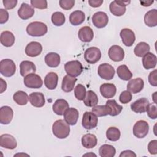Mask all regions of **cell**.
I'll return each mask as SVG.
<instances>
[{"label": "cell", "instance_id": "cell-29", "mask_svg": "<svg viewBox=\"0 0 157 157\" xmlns=\"http://www.w3.org/2000/svg\"><path fill=\"white\" fill-rule=\"evenodd\" d=\"M15 38L13 33L9 31H4L1 33L0 41L2 45L6 47H12L15 43Z\"/></svg>", "mask_w": 157, "mask_h": 157}, {"label": "cell", "instance_id": "cell-37", "mask_svg": "<svg viewBox=\"0 0 157 157\" xmlns=\"http://www.w3.org/2000/svg\"><path fill=\"white\" fill-rule=\"evenodd\" d=\"M150 50V45L145 42H140L138 43L134 49V52L136 56L138 57H142L146 53H148Z\"/></svg>", "mask_w": 157, "mask_h": 157}, {"label": "cell", "instance_id": "cell-50", "mask_svg": "<svg viewBox=\"0 0 157 157\" xmlns=\"http://www.w3.org/2000/svg\"><path fill=\"white\" fill-rule=\"evenodd\" d=\"M18 1L17 0H4L2 1L4 7L6 9H12L17 4Z\"/></svg>", "mask_w": 157, "mask_h": 157}, {"label": "cell", "instance_id": "cell-40", "mask_svg": "<svg viewBox=\"0 0 157 157\" xmlns=\"http://www.w3.org/2000/svg\"><path fill=\"white\" fill-rule=\"evenodd\" d=\"M106 105H107L111 109V112L110 113V116H117L119 115L123 110V107L118 104L115 99L107 100L106 102Z\"/></svg>", "mask_w": 157, "mask_h": 157}, {"label": "cell", "instance_id": "cell-34", "mask_svg": "<svg viewBox=\"0 0 157 157\" xmlns=\"http://www.w3.org/2000/svg\"><path fill=\"white\" fill-rule=\"evenodd\" d=\"M83 101L86 106L94 107L98 103V98L93 91L89 90L86 92V96Z\"/></svg>", "mask_w": 157, "mask_h": 157}, {"label": "cell", "instance_id": "cell-9", "mask_svg": "<svg viewBox=\"0 0 157 157\" xmlns=\"http://www.w3.org/2000/svg\"><path fill=\"white\" fill-rule=\"evenodd\" d=\"M98 119L97 116L91 112H85L83 115L82 124L86 129H92L97 126Z\"/></svg>", "mask_w": 157, "mask_h": 157}, {"label": "cell", "instance_id": "cell-42", "mask_svg": "<svg viewBox=\"0 0 157 157\" xmlns=\"http://www.w3.org/2000/svg\"><path fill=\"white\" fill-rule=\"evenodd\" d=\"M52 23L56 26H60L64 25L66 21V18L64 15L61 12H55L52 15L51 17Z\"/></svg>", "mask_w": 157, "mask_h": 157}, {"label": "cell", "instance_id": "cell-54", "mask_svg": "<svg viewBox=\"0 0 157 157\" xmlns=\"http://www.w3.org/2000/svg\"><path fill=\"white\" fill-rule=\"evenodd\" d=\"M0 80H1V91H0V93H2L4 91H6V90L7 88V84H6V82L2 78H0Z\"/></svg>", "mask_w": 157, "mask_h": 157}, {"label": "cell", "instance_id": "cell-28", "mask_svg": "<svg viewBox=\"0 0 157 157\" xmlns=\"http://www.w3.org/2000/svg\"><path fill=\"white\" fill-rule=\"evenodd\" d=\"M58 81V76L56 73L50 72L48 73L44 78V84L49 90H54L56 88Z\"/></svg>", "mask_w": 157, "mask_h": 157}, {"label": "cell", "instance_id": "cell-18", "mask_svg": "<svg viewBox=\"0 0 157 157\" xmlns=\"http://www.w3.org/2000/svg\"><path fill=\"white\" fill-rule=\"evenodd\" d=\"M64 119L69 125H75L78 120L79 113L77 109L71 107L68 108L63 114Z\"/></svg>", "mask_w": 157, "mask_h": 157}, {"label": "cell", "instance_id": "cell-47", "mask_svg": "<svg viewBox=\"0 0 157 157\" xmlns=\"http://www.w3.org/2000/svg\"><path fill=\"white\" fill-rule=\"evenodd\" d=\"M60 7L64 10L71 9L75 4L74 0H60L59 1Z\"/></svg>", "mask_w": 157, "mask_h": 157}, {"label": "cell", "instance_id": "cell-52", "mask_svg": "<svg viewBox=\"0 0 157 157\" xmlns=\"http://www.w3.org/2000/svg\"><path fill=\"white\" fill-rule=\"evenodd\" d=\"M120 157H127V156H131V157H136V154L131 151V150H124L123 151H122L120 155H119Z\"/></svg>", "mask_w": 157, "mask_h": 157}, {"label": "cell", "instance_id": "cell-1", "mask_svg": "<svg viewBox=\"0 0 157 157\" xmlns=\"http://www.w3.org/2000/svg\"><path fill=\"white\" fill-rule=\"evenodd\" d=\"M52 132L54 136L57 138L65 139L70 133L69 124L64 120H57L52 125Z\"/></svg>", "mask_w": 157, "mask_h": 157}, {"label": "cell", "instance_id": "cell-32", "mask_svg": "<svg viewBox=\"0 0 157 157\" xmlns=\"http://www.w3.org/2000/svg\"><path fill=\"white\" fill-rule=\"evenodd\" d=\"M82 144L86 148H93L97 145V138L93 134H86L82 137Z\"/></svg>", "mask_w": 157, "mask_h": 157}, {"label": "cell", "instance_id": "cell-14", "mask_svg": "<svg viewBox=\"0 0 157 157\" xmlns=\"http://www.w3.org/2000/svg\"><path fill=\"white\" fill-rule=\"evenodd\" d=\"M120 36L122 42L126 47H131L133 45L136 40L134 33L129 28H123L121 30Z\"/></svg>", "mask_w": 157, "mask_h": 157}, {"label": "cell", "instance_id": "cell-15", "mask_svg": "<svg viewBox=\"0 0 157 157\" xmlns=\"http://www.w3.org/2000/svg\"><path fill=\"white\" fill-rule=\"evenodd\" d=\"M42 51V45L36 41H33L27 44L25 47V53L30 57L39 56Z\"/></svg>", "mask_w": 157, "mask_h": 157}, {"label": "cell", "instance_id": "cell-44", "mask_svg": "<svg viewBox=\"0 0 157 157\" xmlns=\"http://www.w3.org/2000/svg\"><path fill=\"white\" fill-rule=\"evenodd\" d=\"M120 102L122 104H127L132 100V94L128 90L123 91L121 93L119 96Z\"/></svg>", "mask_w": 157, "mask_h": 157}, {"label": "cell", "instance_id": "cell-13", "mask_svg": "<svg viewBox=\"0 0 157 157\" xmlns=\"http://www.w3.org/2000/svg\"><path fill=\"white\" fill-rule=\"evenodd\" d=\"M0 145L1 147L13 150L17 146V142L15 137L9 134H4L0 136Z\"/></svg>", "mask_w": 157, "mask_h": 157}, {"label": "cell", "instance_id": "cell-2", "mask_svg": "<svg viewBox=\"0 0 157 157\" xmlns=\"http://www.w3.org/2000/svg\"><path fill=\"white\" fill-rule=\"evenodd\" d=\"M48 31L47 26L40 21H33L26 27L27 33L33 37H40L44 36Z\"/></svg>", "mask_w": 157, "mask_h": 157}, {"label": "cell", "instance_id": "cell-23", "mask_svg": "<svg viewBox=\"0 0 157 157\" xmlns=\"http://www.w3.org/2000/svg\"><path fill=\"white\" fill-rule=\"evenodd\" d=\"M78 36L81 41L83 42H90L93 39L94 33L90 26H85L79 29Z\"/></svg>", "mask_w": 157, "mask_h": 157}, {"label": "cell", "instance_id": "cell-45", "mask_svg": "<svg viewBox=\"0 0 157 157\" xmlns=\"http://www.w3.org/2000/svg\"><path fill=\"white\" fill-rule=\"evenodd\" d=\"M30 2L31 6L34 8L39 9L47 8V1L45 0H31Z\"/></svg>", "mask_w": 157, "mask_h": 157}, {"label": "cell", "instance_id": "cell-7", "mask_svg": "<svg viewBox=\"0 0 157 157\" xmlns=\"http://www.w3.org/2000/svg\"><path fill=\"white\" fill-rule=\"evenodd\" d=\"M25 85L29 88H40L43 85L41 77L34 73H31L24 77Z\"/></svg>", "mask_w": 157, "mask_h": 157}, {"label": "cell", "instance_id": "cell-4", "mask_svg": "<svg viewBox=\"0 0 157 157\" xmlns=\"http://www.w3.org/2000/svg\"><path fill=\"white\" fill-rule=\"evenodd\" d=\"M64 69L67 75L75 77L81 74L83 66L79 61L74 60L67 62L64 65Z\"/></svg>", "mask_w": 157, "mask_h": 157}, {"label": "cell", "instance_id": "cell-51", "mask_svg": "<svg viewBox=\"0 0 157 157\" xmlns=\"http://www.w3.org/2000/svg\"><path fill=\"white\" fill-rule=\"evenodd\" d=\"M8 19H9L8 12L4 9H0V23L3 24L6 23Z\"/></svg>", "mask_w": 157, "mask_h": 157}, {"label": "cell", "instance_id": "cell-8", "mask_svg": "<svg viewBox=\"0 0 157 157\" xmlns=\"http://www.w3.org/2000/svg\"><path fill=\"white\" fill-rule=\"evenodd\" d=\"M101 58V50L96 47H91L87 48L84 53V58L89 64H94L97 63Z\"/></svg>", "mask_w": 157, "mask_h": 157}, {"label": "cell", "instance_id": "cell-48", "mask_svg": "<svg viewBox=\"0 0 157 157\" xmlns=\"http://www.w3.org/2000/svg\"><path fill=\"white\" fill-rule=\"evenodd\" d=\"M148 150L151 155H156L157 153V140H151L148 144Z\"/></svg>", "mask_w": 157, "mask_h": 157}, {"label": "cell", "instance_id": "cell-17", "mask_svg": "<svg viewBox=\"0 0 157 157\" xmlns=\"http://www.w3.org/2000/svg\"><path fill=\"white\" fill-rule=\"evenodd\" d=\"M144 85V82L142 78L138 77L131 79L127 84V90L133 94H136L142 90Z\"/></svg>", "mask_w": 157, "mask_h": 157}, {"label": "cell", "instance_id": "cell-36", "mask_svg": "<svg viewBox=\"0 0 157 157\" xmlns=\"http://www.w3.org/2000/svg\"><path fill=\"white\" fill-rule=\"evenodd\" d=\"M115 153L116 150L115 147L109 144L101 145L99 150V153L101 157H113Z\"/></svg>", "mask_w": 157, "mask_h": 157}, {"label": "cell", "instance_id": "cell-43", "mask_svg": "<svg viewBox=\"0 0 157 157\" xmlns=\"http://www.w3.org/2000/svg\"><path fill=\"white\" fill-rule=\"evenodd\" d=\"M86 91L85 87L82 84H78L74 88V95L77 99L82 101L86 96Z\"/></svg>", "mask_w": 157, "mask_h": 157}, {"label": "cell", "instance_id": "cell-26", "mask_svg": "<svg viewBox=\"0 0 157 157\" xmlns=\"http://www.w3.org/2000/svg\"><path fill=\"white\" fill-rule=\"evenodd\" d=\"M69 107V104L65 99H59L56 100L52 106L54 113L58 115H63L65 111Z\"/></svg>", "mask_w": 157, "mask_h": 157}, {"label": "cell", "instance_id": "cell-39", "mask_svg": "<svg viewBox=\"0 0 157 157\" xmlns=\"http://www.w3.org/2000/svg\"><path fill=\"white\" fill-rule=\"evenodd\" d=\"M92 112L97 117H103L110 115L111 109L107 105H95L92 108Z\"/></svg>", "mask_w": 157, "mask_h": 157}, {"label": "cell", "instance_id": "cell-22", "mask_svg": "<svg viewBox=\"0 0 157 157\" xmlns=\"http://www.w3.org/2000/svg\"><path fill=\"white\" fill-rule=\"evenodd\" d=\"M31 104L35 107H42L45 105V100L44 95L40 92H33L29 96Z\"/></svg>", "mask_w": 157, "mask_h": 157}, {"label": "cell", "instance_id": "cell-38", "mask_svg": "<svg viewBox=\"0 0 157 157\" xmlns=\"http://www.w3.org/2000/svg\"><path fill=\"white\" fill-rule=\"evenodd\" d=\"M13 101L20 105H26L29 100V96L27 93L23 91H18L13 95Z\"/></svg>", "mask_w": 157, "mask_h": 157}, {"label": "cell", "instance_id": "cell-12", "mask_svg": "<svg viewBox=\"0 0 157 157\" xmlns=\"http://www.w3.org/2000/svg\"><path fill=\"white\" fill-rule=\"evenodd\" d=\"M108 55L110 59L115 62H119L124 57V51L119 45H114L110 47L108 51Z\"/></svg>", "mask_w": 157, "mask_h": 157}, {"label": "cell", "instance_id": "cell-24", "mask_svg": "<svg viewBox=\"0 0 157 157\" xmlns=\"http://www.w3.org/2000/svg\"><path fill=\"white\" fill-rule=\"evenodd\" d=\"M36 71V67L35 64L30 61H23L20 64V72L21 75L24 77L29 74L35 73Z\"/></svg>", "mask_w": 157, "mask_h": 157}, {"label": "cell", "instance_id": "cell-55", "mask_svg": "<svg viewBox=\"0 0 157 157\" xmlns=\"http://www.w3.org/2000/svg\"><path fill=\"white\" fill-rule=\"evenodd\" d=\"M140 4L142 6H145V7H147V6H150L151 4L153 3V1H140Z\"/></svg>", "mask_w": 157, "mask_h": 157}, {"label": "cell", "instance_id": "cell-16", "mask_svg": "<svg viewBox=\"0 0 157 157\" xmlns=\"http://www.w3.org/2000/svg\"><path fill=\"white\" fill-rule=\"evenodd\" d=\"M13 117L12 109L7 105L2 106L0 109V123L2 124H8L11 122Z\"/></svg>", "mask_w": 157, "mask_h": 157}, {"label": "cell", "instance_id": "cell-6", "mask_svg": "<svg viewBox=\"0 0 157 157\" xmlns=\"http://www.w3.org/2000/svg\"><path fill=\"white\" fill-rule=\"evenodd\" d=\"M149 124L148 123L143 120L137 121L133 126V134L134 135L139 139L145 137L148 133Z\"/></svg>", "mask_w": 157, "mask_h": 157}, {"label": "cell", "instance_id": "cell-35", "mask_svg": "<svg viewBox=\"0 0 157 157\" xmlns=\"http://www.w3.org/2000/svg\"><path fill=\"white\" fill-rule=\"evenodd\" d=\"M117 73L120 78L123 80H129L132 77V74L125 64L120 65L117 69Z\"/></svg>", "mask_w": 157, "mask_h": 157}, {"label": "cell", "instance_id": "cell-53", "mask_svg": "<svg viewBox=\"0 0 157 157\" xmlns=\"http://www.w3.org/2000/svg\"><path fill=\"white\" fill-rule=\"evenodd\" d=\"M88 3L90 6L93 7H100L103 3L102 0H89Z\"/></svg>", "mask_w": 157, "mask_h": 157}, {"label": "cell", "instance_id": "cell-21", "mask_svg": "<svg viewBox=\"0 0 157 157\" xmlns=\"http://www.w3.org/2000/svg\"><path fill=\"white\" fill-rule=\"evenodd\" d=\"M100 93L105 98H113L117 92V88L114 84L105 83L100 86Z\"/></svg>", "mask_w": 157, "mask_h": 157}, {"label": "cell", "instance_id": "cell-31", "mask_svg": "<svg viewBox=\"0 0 157 157\" xmlns=\"http://www.w3.org/2000/svg\"><path fill=\"white\" fill-rule=\"evenodd\" d=\"M144 22L149 27H155L157 25V10L155 9L148 11L144 16Z\"/></svg>", "mask_w": 157, "mask_h": 157}, {"label": "cell", "instance_id": "cell-19", "mask_svg": "<svg viewBox=\"0 0 157 157\" xmlns=\"http://www.w3.org/2000/svg\"><path fill=\"white\" fill-rule=\"evenodd\" d=\"M149 104V101L147 98H142L132 103L131 109L136 113H144L146 112Z\"/></svg>", "mask_w": 157, "mask_h": 157}, {"label": "cell", "instance_id": "cell-33", "mask_svg": "<svg viewBox=\"0 0 157 157\" xmlns=\"http://www.w3.org/2000/svg\"><path fill=\"white\" fill-rule=\"evenodd\" d=\"M85 20V15L81 10H75L72 12L69 16V21L74 26L82 24Z\"/></svg>", "mask_w": 157, "mask_h": 157}, {"label": "cell", "instance_id": "cell-30", "mask_svg": "<svg viewBox=\"0 0 157 157\" xmlns=\"http://www.w3.org/2000/svg\"><path fill=\"white\" fill-rule=\"evenodd\" d=\"M61 59L59 54L55 52L47 53L45 56V62L46 64L50 67H56L60 64Z\"/></svg>", "mask_w": 157, "mask_h": 157}, {"label": "cell", "instance_id": "cell-49", "mask_svg": "<svg viewBox=\"0 0 157 157\" xmlns=\"http://www.w3.org/2000/svg\"><path fill=\"white\" fill-rule=\"evenodd\" d=\"M156 75H157V70L155 69L154 71L151 72L148 75V82L150 84L153 86H157Z\"/></svg>", "mask_w": 157, "mask_h": 157}, {"label": "cell", "instance_id": "cell-5", "mask_svg": "<svg viewBox=\"0 0 157 157\" xmlns=\"http://www.w3.org/2000/svg\"><path fill=\"white\" fill-rule=\"evenodd\" d=\"M130 2V1H113L110 4V11L115 16H122L126 12V6Z\"/></svg>", "mask_w": 157, "mask_h": 157}, {"label": "cell", "instance_id": "cell-3", "mask_svg": "<svg viewBox=\"0 0 157 157\" xmlns=\"http://www.w3.org/2000/svg\"><path fill=\"white\" fill-rule=\"evenodd\" d=\"M16 71V65L14 61L10 59H4L0 61V72L6 77L13 75Z\"/></svg>", "mask_w": 157, "mask_h": 157}, {"label": "cell", "instance_id": "cell-41", "mask_svg": "<svg viewBox=\"0 0 157 157\" xmlns=\"http://www.w3.org/2000/svg\"><path fill=\"white\" fill-rule=\"evenodd\" d=\"M106 137L110 141H117L120 137V131L116 127H110L106 131Z\"/></svg>", "mask_w": 157, "mask_h": 157}, {"label": "cell", "instance_id": "cell-10", "mask_svg": "<svg viewBox=\"0 0 157 157\" xmlns=\"http://www.w3.org/2000/svg\"><path fill=\"white\" fill-rule=\"evenodd\" d=\"M98 74L102 78L109 80L113 78L115 71L113 67L110 64L103 63L98 66Z\"/></svg>", "mask_w": 157, "mask_h": 157}, {"label": "cell", "instance_id": "cell-20", "mask_svg": "<svg viewBox=\"0 0 157 157\" xmlns=\"http://www.w3.org/2000/svg\"><path fill=\"white\" fill-rule=\"evenodd\" d=\"M34 14V9L27 3H22L18 10V17L22 20H28Z\"/></svg>", "mask_w": 157, "mask_h": 157}, {"label": "cell", "instance_id": "cell-27", "mask_svg": "<svg viewBox=\"0 0 157 157\" xmlns=\"http://www.w3.org/2000/svg\"><path fill=\"white\" fill-rule=\"evenodd\" d=\"M77 81V78L74 77H72L69 75H65L62 80L61 89L63 91L69 93L74 90L75 83Z\"/></svg>", "mask_w": 157, "mask_h": 157}, {"label": "cell", "instance_id": "cell-46", "mask_svg": "<svg viewBox=\"0 0 157 157\" xmlns=\"http://www.w3.org/2000/svg\"><path fill=\"white\" fill-rule=\"evenodd\" d=\"M146 111L150 118L156 119L157 118V108L155 104H149Z\"/></svg>", "mask_w": 157, "mask_h": 157}, {"label": "cell", "instance_id": "cell-25", "mask_svg": "<svg viewBox=\"0 0 157 157\" xmlns=\"http://www.w3.org/2000/svg\"><path fill=\"white\" fill-rule=\"evenodd\" d=\"M157 63L156 56L153 53L148 52L142 58V64L145 69H153L156 67Z\"/></svg>", "mask_w": 157, "mask_h": 157}, {"label": "cell", "instance_id": "cell-11", "mask_svg": "<svg viewBox=\"0 0 157 157\" xmlns=\"http://www.w3.org/2000/svg\"><path fill=\"white\" fill-rule=\"evenodd\" d=\"M92 22L94 26L98 28H102L107 26L109 22V17L104 12H97L92 17Z\"/></svg>", "mask_w": 157, "mask_h": 157}]
</instances>
